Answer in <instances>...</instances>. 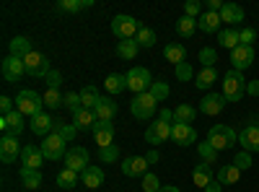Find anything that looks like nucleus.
<instances>
[{
	"label": "nucleus",
	"instance_id": "1",
	"mask_svg": "<svg viewBox=\"0 0 259 192\" xmlns=\"http://www.w3.org/2000/svg\"><path fill=\"white\" fill-rule=\"evenodd\" d=\"M244 94H246L244 73H239V70L231 68V70L223 75V96H226V101H241Z\"/></svg>",
	"mask_w": 259,
	"mask_h": 192
},
{
	"label": "nucleus",
	"instance_id": "2",
	"mask_svg": "<svg viewBox=\"0 0 259 192\" xmlns=\"http://www.w3.org/2000/svg\"><path fill=\"white\" fill-rule=\"evenodd\" d=\"M239 135H236L233 127L228 125H212L210 133H207V143L215 148V151H226V148H233Z\"/></svg>",
	"mask_w": 259,
	"mask_h": 192
},
{
	"label": "nucleus",
	"instance_id": "3",
	"mask_svg": "<svg viewBox=\"0 0 259 192\" xmlns=\"http://www.w3.org/2000/svg\"><path fill=\"white\" fill-rule=\"evenodd\" d=\"M41 106H45V96L36 94V91H31V89H24V91L16 96V109L24 114V117H26V114H29V117L41 114Z\"/></svg>",
	"mask_w": 259,
	"mask_h": 192
},
{
	"label": "nucleus",
	"instance_id": "4",
	"mask_svg": "<svg viewBox=\"0 0 259 192\" xmlns=\"http://www.w3.org/2000/svg\"><path fill=\"white\" fill-rule=\"evenodd\" d=\"M140 29H143V26H140V21H138L135 16L119 13V16L112 18V31H114V36L122 39V42H124V39H135Z\"/></svg>",
	"mask_w": 259,
	"mask_h": 192
},
{
	"label": "nucleus",
	"instance_id": "5",
	"mask_svg": "<svg viewBox=\"0 0 259 192\" xmlns=\"http://www.w3.org/2000/svg\"><path fill=\"white\" fill-rule=\"evenodd\" d=\"M156 106H158V101L153 99V94L145 91V94H135V99L130 101V112L138 120H148V117L156 114Z\"/></svg>",
	"mask_w": 259,
	"mask_h": 192
},
{
	"label": "nucleus",
	"instance_id": "6",
	"mask_svg": "<svg viewBox=\"0 0 259 192\" xmlns=\"http://www.w3.org/2000/svg\"><path fill=\"white\" fill-rule=\"evenodd\" d=\"M127 89L130 91H135V94H145L150 91V86H153V78H150L148 68H133V70H127Z\"/></svg>",
	"mask_w": 259,
	"mask_h": 192
},
{
	"label": "nucleus",
	"instance_id": "7",
	"mask_svg": "<svg viewBox=\"0 0 259 192\" xmlns=\"http://www.w3.org/2000/svg\"><path fill=\"white\" fill-rule=\"evenodd\" d=\"M24 65H26V75L31 78H47L52 73L47 55H41V52H31L29 57H24Z\"/></svg>",
	"mask_w": 259,
	"mask_h": 192
},
{
	"label": "nucleus",
	"instance_id": "8",
	"mask_svg": "<svg viewBox=\"0 0 259 192\" xmlns=\"http://www.w3.org/2000/svg\"><path fill=\"white\" fill-rule=\"evenodd\" d=\"M68 143H65L57 133H52V135H47L45 140H41V153H45V159H50V161H57V159H65V153H68V148H65Z\"/></svg>",
	"mask_w": 259,
	"mask_h": 192
},
{
	"label": "nucleus",
	"instance_id": "9",
	"mask_svg": "<svg viewBox=\"0 0 259 192\" xmlns=\"http://www.w3.org/2000/svg\"><path fill=\"white\" fill-rule=\"evenodd\" d=\"M65 169H73V172H85L89 169V151H85L83 145H73L68 148V153H65Z\"/></svg>",
	"mask_w": 259,
	"mask_h": 192
},
{
	"label": "nucleus",
	"instance_id": "10",
	"mask_svg": "<svg viewBox=\"0 0 259 192\" xmlns=\"http://www.w3.org/2000/svg\"><path fill=\"white\" fill-rule=\"evenodd\" d=\"M21 153H24V145L18 143V138L3 135V140H0V161H3V164H13L16 159H21Z\"/></svg>",
	"mask_w": 259,
	"mask_h": 192
},
{
	"label": "nucleus",
	"instance_id": "11",
	"mask_svg": "<svg viewBox=\"0 0 259 192\" xmlns=\"http://www.w3.org/2000/svg\"><path fill=\"white\" fill-rule=\"evenodd\" d=\"M0 70H3V78H6L8 83H16L21 75H26L24 60H21V57H13V55H8L3 62H0Z\"/></svg>",
	"mask_w": 259,
	"mask_h": 192
},
{
	"label": "nucleus",
	"instance_id": "12",
	"mask_svg": "<svg viewBox=\"0 0 259 192\" xmlns=\"http://www.w3.org/2000/svg\"><path fill=\"white\" fill-rule=\"evenodd\" d=\"M171 127L174 125H168V122H161V120H156L153 125H148V130H145V140L150 143V145H161L163 140H168L171 138Z\"/></svg>",
	"mask_w": 259,
	"mask_h": 192
},
{
	"label": "nucleus",
	"instance_id": "13",
	"mask_svg": "<svg viewBox=\"0 0 259 192\" xmlns=\"http://www.w3.org/2000/svg\"><path fill=\"white\" fill-rule=\"evenodd\" d=\"M0 127H3V130H6V135H13V138H18L21 133L26 130L24 114H21L18 109H13V112L3 114V120H0Z\"/></svg>",
	"mask_w": 259,
	"mask_h": 192
},
{
	"label": "nucleus",
	"instance_id": "14",
	"mask_svg": "<svg viewBox=\"0 0 259 192\" xmlns=\"http://www.w3.org/2000/svg\"><path fill=\"white\" fill-rule=\"evenodd\" d=\"M122 174L124 177H145L148 174V161L145 156H127L122 159Z\"/></svg>",
	"mask_w": 259,
	"mask_h": 192
},
{
	"label": "nucleus",
	"instance_id": "15",
	"mask_svg": "<svg viewBox=\"0 0 259 192\" xmlns=\"http://www.w3.org/2000/svg\"><path fill=\"white\" fill-rule=\"evenodd\" d=\"M251 62H254V47H244V45H239V47L231 52V65H233V70L244 73L246 68H251Z\"/></svg>",
	"mask_w": 259,
	"mask_h": 192
},
{
	"label": "nucleus",
	"instance_id": "16",
	"mask_svg": "<svg viewBox=\"0 0 259 192\" xmlns=\"http://www.w3.org/2000/svg\"><path fill=\"white\" fill-rule=\"evenodd\" d=\"M94 140L99 145V151L106 145H114V122H96L94 125Z\"/></svg>",
	"mask_w": 259,
	"mask_h": 192
},
{
	"label": "nucleus",
	"instance_id": "17",
	"mask_svg": "<svg viewBox=\"0 0 259 192\" xmlns=\"http://www.w3.org/2000/svg\"><path fill=\"white\" fill-rule=\"evenodd\" d=\"M29 130L34 133V135H39V138H47V135H52L55 133V120L50 117V114H36V117H31V122H29Z\"/></svg>",
	"mask_w": 259,
	"mask_h": 192
},
{
	"label": "nucleus",
	"instance_id": "18",
	"mask_svg": "<svg viewBox=\"0 0 259 192\" xmlns=\"http://www.w3.org/2000/svg\"><path fill=\"white\" fill-rule=\"evenodd\" d=\"M171 140H174L177 145H192L194 140H197V130H194L192 125L174 122V127H171Z\"/></svg>",
	"mask_w": 259,
	"mask_h": 192
},
{
	"label": "nucleus",
	"instance_id": "19",
	"mask_svg": "<svg viewBox=\"0 0 259 192\" xmlns=\"http://www.w3.org/2000/svg\"><path fill=\"white\" fill-rule=\"evenodd\" d=\"M223 106H226V96L223 94H207L200 101V112L207 114V117H215V114L223 112Z\"/></svg>",
	"mask_w": 259,
	"mask_h": 192
},
{
	"label": "nucleus",
	"instance_id": "20",
	"mask_svg": "<svg viewBox=\"0 0 259 192\" xmlns=\"http://www.w3.org/2000/svg\"><path fill=\"white\" fill-rule=\"evenodd\" d=\"M239 143L244 145V151L259 153V125H249L239 133Z\"/></svg>",
	"mask_w": 259,
	"mask_h": 192
},
{
	"label": "nucleus",
	"instance_id": "21",
	"mask_svg": "<svg viewBox=\"0 0 259 192\" xmlns=\"http://www.w3.org/2000/svg\"><path fill=\"white\" fill-rule=\"evenodd\" d=\"M94 112H96L99 122H114V117H117V104H114V99H109V96H101L99 104L94 106Z\"/></svg>",
	"mask_w": 259,
	"mask_h": 192
},
{
	"label": "nucleus",
	"instance_id": "22",
	"mask_svg": "<svg viewBox=\"0 0 259 192\" xmlns=\"http://www.w3.org/2000/svg\"><path fill=\"white\" fill-rule=\"evenodd\" d=\"M41 161H45L41 148H36V145H24V153H21V164H24V169H36V172H39Z\"/></svg>",
	"mask_w": 259,
	"mask_h": 192
},
{
	"label": "nucleus",
	"instance_id": "23",
	"mask_svg": "<svg viewBox=\"0 0 259 192\" xmlns=\"http://www.w3.org/2000/svg\"><path fill=\"white\" fill-rule=\"evenodd\" d=\"M221 13H212V11H205V13H200V18H197V26L205 31V34H215L218 31L221 34Z\"/></svg>",
	"mask_w": 259,
	"mask_h": 192
},
{
	"label": "nucleus",
	"instance_id": "24",
	"mask_svg": "<svg viewBox=\"0 0 259 192\" xmlns=\"http://www.w3.org/2000/svg\"><path fill=\"white\" fill-rule=\"evenodd\" d=\"M99 122V117H96V112L94 109H80L73 114V125L78 127V130H94V125Z\"/></svg>",
	"mask_w": 259,
	"mask_h": 192
},
{
	"label": "nucleus",
	"instance_id": "25",
	"mask_svg": "<svg viewBox=\"0 0 259 192\" xmlns=\"http://www.w3.org/2000/svg\"><path fill=\"white\" fill-rule=\"evenodd\" d=\"M221 21L231 24V29H233L236 24H241V21H244V8L239 3H226L223 11H221Z\"/></svg>",
	"mask_w": 259,
	"mask_h": 192
},
{
	"label": "nucleus",
	"instance_id": "26",
	"mask_svg": "<svg viewBox=\"0 0 259 192\" xmlns=\"http://www.w3.org/2000/svg\"><path fill=\"white\" fill-rule=\"evenodd\" d=\"M80 179H83V187L96 189V187L104 184V169H101V166H89V169L80 174Z\"/></svg>",
	"mask_w": 259,
	"mask_h": 192
},
{
	"label": "nucleus",
	"instance_id": "27",
	"mask_svg": "<svg viewBox=\"0 0 259 192\" xmlns=\"http://www.w3.org/2000/svg\"><path fill=\"white\" fill-rule=\"evenodd\" d=\"M31 52H34V47H31V39H29V36H13V39H11V55H13V57L24 60V57H29Z\"/></svg>",
	"mask_w": 259,
	"mask_h": 192
},
{
	"label": "nucleus",
	"instance_id": "28",
	"mask_svg": "<svg viewBox=\"0 0 259 192\" xmlns=\"http://www.w3.org/2000/svg\"><path fill=\"white\" fill-rule=\"evenodd\" d=\"M239 177H241V169H239V166H233V164H228V166H221V169H218V174H215V179H218L223 187H228V184H236V182H239Z\"/></svg>",
	"mask_w": 259,
	"mask_h": 192
},
{
	"label": "nucleus",
	"instance_id": "29",
	"mask_svg": "<svg viewBox=\"0 0 259 192\" xmlns=\"http://www.w3.org/2000/svg\"><path fill=\"white\" fill-rule=\"evenodd\" d=\"M192 179H194V184H197V187H202V189H205L210 182H215V179H212V166H210V164H200V166H194Z\"/></svg>",
	"mask_w": 259,
	"mask_h": 192
},
{
	"label": "nucleus",
	"instance_id": "30",
	"mask_svg": "<svg viewBox=\"0 0 259 192\" xmlns=\"http://www.w3.org/2000/svg\"><path fill=\"white\" fill-rule=\"evenodd\" d=\"M18 177H21V182H24L26 189H39L41 187V172H36V169H24L21 166Z\"/></svg>",
	"mask_w": 259,
	"mask_h": 192
},
{
	"label": "nucleus",
	"instance_id": "31",
	"mask_svg": "<svg viewBox=\"0 0 259 192\" xmlns=\"http://www.w3.org/2000/svg\"><path fill=\"white\" fill-rule=\"evenodd\" d=\"M215 81H218V70L215 68H200V73L194 75V86L197 89H210Z\"/></svg>",
	"mask_w": 259,
	"mask_h": 192
},
{
	"label": "nucleus",
	"instance_id": "32",
	"mask_svg": "<svg viewBox=\"0 0 259 192\" xmlns=\"http://www.w3.org/2000/svg\"><path fill=\"white\" fill-rule=\"evenodd\" d=\"M104 89L109 91V94H122V91L127 89V75H122V73H112V75H106Z\"/></svg>",
	"mask_w": 259,
	"mask_h": 192
},
{
	"label": "nucleus",
	"instance_id": "33",
	"mask_svg": "<svg viewBox=\"0 0 259 192\" xmlns=\"http://www.w3.org/2000/svg\"><path fill=\"white\" fill-rule=\"evenodd\" d=\"M163 57L168 62H174V68H177V65H182V62H187V50L182 45H166L163 47Z\"/></svg>",
	"mask_w": 259,
	"mask_h": 192
},
{
	"label": "nucleus",
	"instance_id": "34",
	"mask_svg": "<svg viewBox=\"0 0 259 192\" xmlns=\"http://www.w3.org/2000/svg\"><path fill=\"white\" fill-rule=\"evenodd\" d=\"M194 117H197V109L192 104H179L174 109V122H179V125H192Z\"/></svg>",
	"mask_w": 259,
	"mask_h": 192
},
{
	"label": "nucleus",
	"instance_id": "35",
	"mask_svg": "<svg viewBox=\"0 0 259 192\" xmlns=\"http://www.w3.org/2000/svg\"><path fill=\"white\" fill-rule=\"evenodd\" d=\"M138 50H140V45H138L135 39H124V42H117V55H119L122 60H135Z\"/></svg>",
	"mask_w": 259,
	"mask_h": 192
},
{
	"label": "nucleus",
	"instance_id": "36",
	"mask_svg": "<svg viewBox=\"0 0 259 192\" xmlns=\"http://www.w3.org/2000/svg\"><path fill=\"white\" fill-rule=\"evenodd\" d=\"M218 45L233 52L236 47L241 45V42H239V31H236V29H223V31L218 34Z\"/></svg>",
	"mask_w": 259,
	"mask_h": 192
},
{
	"label": "nucleus",
	"instance_id": "37",
	"mask_svg": "<svg viewBox=\"0 0 259 192\" xmlns=\"http://www.w3.org/2000/svg\"><path fill=\"white\" fill-rule=\"evenodd\" d=\"M99 89L96 86H83L80 89V104H83V109H94V106L99 104Z\"/></svg>",
	"mask_w": 259,
	"mask_h": 192
},
{
	"label": "nucleus",
	"instance_id": "38",
	"mask_svg": "<svg viewBox=\"0 0 259 192\" xmlns=\"http://www.w3.org/2000/svg\"><path fill=\"white\" fill-rule=\"evenodd\" d=\"M94 0H57V8L60 11H68V13H78L83 8H91Z\"/></svg>",
	"mask_w": 259,
	"mask_h": 192
},
{
	"label": "nucleus",
	"instance_id": "39",
	"mask_svg": "<svg viewBox=\"0 0 259 192\" xmlns=\"http://www.w3.org/2000/svg\"><path fill=\"white\" fill-rule=\"evenodd\" d=\"M194 29H197V18H192V16H182L177 21V34L179 36H192Z\"/></svg>",
	"mask_w": 259,
	"mask_h": 192
},
{
	"label": "nucleus",
	"instance_id": "40",
	"mask_svg": "<svg viewBox=\"0 0 259 192\" xmlns=\"http://www.w3.org/2000/svg\"><path fill=\"white\" fill-rule=\"evenodd\" d=\"M197 153H200V159H202V164H210V166H215L218 164V151L205 140L202 145H197Z\"/></svg>",
	"mask_w": 259,
	"mask_h": 192
},
{
	"label": "nucleus",
	"instance_id": "41",
	"mask_svg": "<svg viewBox=\"0 0 259 192\" xmlns=\"http://www.w3.org/2000/svg\"><path fill=\"white\" fill-rule=\"evenodd\" d=\"M55 133L65 140V143H70L75 135H78V127L75 125H65V122H60V120H55Z\"/></svg>",
	"mask_w": 259,
	"mask_h": 192
},
{
	"label": "nucleus",
	"instance_id": "42",
	"mask_svg": "<svg viewBox=\"0 0 259 192\" xmlns=\"http://www.w3.org/2000/svg\"><path fill=\"white\" fill-rule=\"evenodd\" d=\"M57 184L62 189H70L78 184V172H73V169H62V172L57 174Z\"/></svg>",
	"mask_w": 259,
	"mask_h": 192
},
{
	"label": "nucleus",
	"instance_id": "43",
	"mask_svg": "<svg viewBox=\"0 0 259 192\" xmlns=\"http://www.w3.org/2000/svg\"><path fill=\"white\" fill-rule=\"evenodd\" d=\"M41 96H45V106H47V109H57V106H62V101H65V94H60L57 89H47Z\"/></svg>",
	"mask_w": 259,
	"mask_h": 192
},
{
	"label": "nucleus",
	"instance_id": "44",
	"mask_svg": "<svg viewBox=\"0 0 259 192\" xmlns=\"http://www.w3.org/2000/svg\"><path fill=\"white\" fill-rule=\"evenodd\" d=\"M135 42H138L140 47H145V50H148V47H153V45H156V31H153V29H148V26H143V29L138 31Z\"/></svg>",
	"mask_w": 259,
	"mask_h": 192
},
{
	"label": "nucleus",
	"instance_id": "45",
	"mask_svg": "<svg viewBox=\"0 0 259 192\" xmlns=\"http://www.w3.org/2000/svg\"><path fill=\"white\" fill-rule=\"evenodd\" d=\"M99 159H101L104 164L119 161V145H106V148H101V151H99Z\"/></svg>",
	"mask_w": 259,
	"mask_h": 192
},
{
	"label": "nucleus",
	"instance_id": "46",
	"mask_svg": "<svg viewBox=\"0 0 259 192\" xmlns=\"http://www.w3.org/2000/svg\"><path fill=\"white\" fill-rule=\"evenodd\" d=\"M200 62H202V68H215V62H218V52H215L212 47H202L200 50Z\"/></svg>",
	"mask_w": 259,
	"mask_h": 192
},
{
	"label": "nucleus",
	"instance_id": "47",
	"mask_svg": "<svg viewBox=\"0 0 259 192\" xmlns=\"http://www.w3.org/2000/svg\"><path fill=\"white\" fill-rule=\"evenodd\" d=\"M150 94H153L156 101H163V99L171 94V89H168V83H166V81H153V86H150Z\"/></svg>",
	"mask_w": 259,
	"mask_h": 192
},
{
	"label": "nucleus",
	"instance_id": "48",
	"mask_svg": "<svg viewBox=\"0 0 259 192\" xmlns=\"http://www.w3.org/2000/svg\"><path fill=\"white\" fill-rule=\"evenodd\" d=\"M62 106H68V109L75 114V112L80 109V106H83V104H80V94H78V91H68V94H65V101H62Z\"/></svg>",
	"mask_w": 259,
	"mask_h": 192
},
{
	"label": "nucleus",
	"instance_id": "49",
	"mask_svg": "<svg viewBox=\"0 0 259 192\" xmlns=\"http://www.w3.org/2000/svg\"><path fill=\"white\" fill-rule=\"evenodd\" d=\"M158 189H161V179H158L156 174L148 172V174L143 177V192H158Z\"/></svg>",
	"mask_w": 259,
	"mask_h": 192
},
{
	"label": "nucleus",
	"instance_id": "50",
	"mask_svg": "<svg viewBox=\"0 0 259 192\" xmlns=\"http://www.w3.org/2000/svg\"><path fill=\"white\" fill-rule=\"evenodd\" d=\"M174 73H177V78H179L182 83L194 78V73H192V65H189V62H182V65H177V68H174Z\"/></svg>",
	"mask_w": 259,
	"mask_h": 192
},
{
	"label": "nucleus",
	"instance_id": "51",
	"mask_svg": "<svg viewBox=\"0 0 259 192\" xmlns=\"http://www.w3.org/2000/svg\"><path fill=\"white\" fill-rule=\"evenodd\" d=\"M233 166H239V169H249L251 166V153L249 151H239L233 156Z\"/></svg>",
	"mask_w": 259,
	"mask_h": 192
},
{
	"label": "nucleus",
	"instance_id": "52",
	"mask_svg": "<svg viewBox=\"0 0 259 192\" xmlns=\"http://www.w3.org/2000/svg\"><path fill=\"white\" fill-rule=\"evenodd\" d=\"M197 13H202V3H200V0H187V3H184V16L197 18Z\"/></svg>",
	"mask_w": 259,
	"mask_h": 192
},
{
	"label": "nucleus",
	"instance_id": "53",
	"mask_svg": "<svg viewBox=\"0 0 259 192\" xmlns=\"http://www.w3.org/2000/svg\"><path fill=\"white\" fill-rule=\"evenodd\" d=\"M254 39H256V31H254V29L244 26V29L239 31V42H241L244 47H251V42H254Z\"/></svg>",
	"mask_w": 259,
	"mask_h": 192
},
{
	"label": "nucleus",
	"instance_id": "54",
	"mask_svg": "<svg viewBox=\"0 0 259 192\" xmlns=\"http://www.w3.org/2000/svg\"><path fill=\"white\" fill-rule=\"evenodd\" d=\"M45 81H47V89H57V91H60V86H62V75H60V70H52Z\"/></svg>",
	"mask_w": 259,
	"mask_h": 192
},
{
	"label": "nucleus",
	"instance_id": "55",
	"mask_svg": "<svg viewBox=\"0 0 259 192\" xmlns=\"http://www.w3.org/2000/svg\"><path fill=\"white\" fill-rule=\"evenodd\" d=\"M0 109H3V114L13 112V101H11V96H3V99H0Z\"/></svg>",
	"mask_w": 259,
	"mask_h": 192
},
{
	"label": "nucleus",
	"instance_id": "56",
	"mask_svg": "<svg viewBox=\"0 0 259 192\" xmlns=\"http://www.w3.org/2000/svg\"><path fill=\"white\" fill-rule=\"evenodd\" d=\"M161 122H168V125H174V112L171 109H161V117H158Z\"/></svg>",
	"mask_w": 259,
	"mask_h": 192
},
{
	"label": "nucleus",
	"instance_id": "57",
	"mask_svg": "<svg viewBox=\"0 0 259 192\" xmlns=\"http://www.w3.org/2000/svg\"><path fill=\"white\" fill-rule=\"evenodd\" d=\"M246 94L259 96V81H249V83H246Z\"/></svg>",
	"mask_w": 259,
	"mask_h": 192
},
{
	"label": "nucleus",
	"instance_id": "58",
	"mask_svg": "<svg viewBox=\"0 0 259 192\" xmlns=\"http://www.w3.org/2000/svg\"><path fill=\"white\" fill-rule=\"evenodd\" d=\"M145 161H148V164H158V161H161V156H158V151H156V148H153V151H148V153H145Z\"/></svg>",
	"mask_w": 259,
	"mask_h": 192
},
{
	"label": "nucleus",
	"instance_id": "59",
	"mask_svg": "<svg viewBox=\"0 0 259 192\" xmlns=\"http://www.w3.org/2000/svg\"><path fill=\"white\" fill-rule=\"evenodd\" d=\"M221 187H223V184H221L218 179H215V182H210V184L205 187V192H221Z\"/></svg>",
	"mask_w": 259,
	"mask_h": 192
},
{
	"label": "nucleus",
	"instance_id": "60",
	"mask_svg": "<svg viewBox=\"0 0 259 192\" xmlns=\"http://www.w3.org/2000/svg\"><path fill=\"white\" fill-rule=\"evenodd\" d=\"M158 192H179V187H174V184H166V187H161Z\"/></svg>",
	"mask_w": 259,
	"mask_h": 192
}]
</instances>
